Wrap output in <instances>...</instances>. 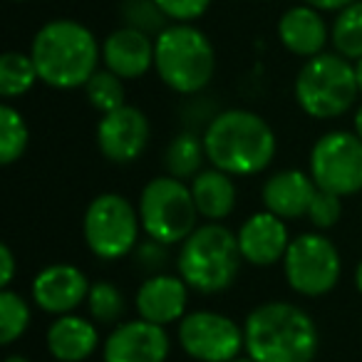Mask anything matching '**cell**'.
Here are the masks:
<instances>
[{"label": "cell", "instance_id": "9c48e42d", "mask_svg": "<svg viewBox=\"0 0 362 362\" xmlns=\"http://www.w3.org/2000/svg\"><path fill=\"white\" fill-rule=\"evenodd\" d=\"M283 273L298 296L320 298L337 286L342 261L337 246L320 231L300 233L291 241L283 258Z\"/></svg>", "mask_w": 362, "mask_h": 362}, {"label": "cell", "instance_id": "277c9868", "mask_svg": "<svg viewBox=\"0 0 362 362\" xmlns=\"http://www.w3.org/2000/svg\"><path fill=\"white\" fill-rule=\"evenodd\" d=\"M241 248L231 228L223 223H202L179 246L176 268L192 291L216 296L236 283L241 273Z\"/></svg>", "mask_w": 362, "mask_h": 362}, {"label": "cell", "instance_id": "3957f363", "mask_svg": "<svg viewBox=\"0 0 362 362\" xmlns=\"http://www.w3.org/2000/svg\"><path fill=\"white\" fill-rule=\"evenodd\" d=\"M206 159L231 176H253L276 159L273 127L251 110H221L204 132Z\"/></svg>", "mask_w": 362, "mask_h": 362}, {"label": "cell", "instance_id": "5bb4252c", "mask_svg": "<svg viewBox=\"0 0 362 362\" xmlns=\"http://www.w3.org/2000/svg\"><path fill=\"white\" fill-rule=\"evenodd\" d=\"M90 286L87 276L72 263H52L45 266L35 278H33V300L40 310L50 313V315H67V313L77 310L82 303H87L90 296Z\"/></svg>", "mask_w": 362, "mask_h": 362}, {"label": "cell", "instance_id": "8992f818", "mask_svg": "<svg viewBox=\"0 0 362 362\" xmlns=\"http://www.w3.org/2000/svg\"><path fill=\"white\" fill-rule=\"evenodd\" d=\"M296 102L313 119H335L350 112L360 95L355 62L337 52H320L303 62L296 75Z\"/></svg>", "mask_w": 362, "mask_h": 362}, {"label": "cell", "instance_id": "d6a6232c", "mask_svg": "<svg viewBox=\"0 0 362 362\" xmlns=\"http://www.w3.org/2000/svg\"><path fill=\"white\" fill-rule=\"evenodd\" d=\"M171 23H194L209 11L211 0H156Z\"/></svg>", "mask_w": 362, "mask_h": 362}, {"label": "cell", "instance_id": "30bf717a", "mask_svg": "<svg viewBox=\"0 0 362 362\" xmlns=\"http://www.w3.org/2000/svg\"><path fill=\"white\" fill-rule=\"evenodd\" d=\"M308 174L317 189L340 199L362 192V139L345 129L317 136L308 159Z\"/></svg>", "mask_w": 362, "mask_h": 362}, {"label": "cell", "instance_id": "b9f144b4", "mask_svg": "<svg viewBox=\"0 0 362 362\" xmlns=\"http://www.w3.org/2000/svg\"><path fill=\"white\" fill-rule=\"evenodd\" d=\"M119 3H124V0H119Z\"/></svg>", "mask_w": 362, "mask_h": 362}, {"label": "cell", "instance_id": "d6986e66", "mask_svg": "<svg viewBox=\"0 0 362 362\" xmlns=\"http://www.w3.org/2000/svg\"><path fill=\"white\" fill-rule=\"evenodd\" d=\"M278 40L296 57H310L325 52L330 42V28L322 21L320 11L313 6H293L278 21Z\"/></svg>", "mask_w": 362, "mask_h": 362}, {"label": "cell", "instance_id": "ab89813d", "mask_svg": "<svg viewBox=\"0 0 362 362\" xmlns=\"http://www.w3.org/2000/svg\"><path fill=\"white\" fill-rule=\"evenodd\" d=\"M231 362H253V360H251V357L246 355V357H236V360H231Z\"/></svg>", "mask_w": 362, "mask_h": 362}, {"label": "cell", "instance_id": "5b68a950", "mask_svg": "<svg viewBox=\"0 0 362 362\" xmlns=\"http://www.w3.org/2000/svg\"><path fill=\"white\" fill-rule=\"evenodd\" d=\"M154 70L176 95H199L216 75V50L197 25L171 23L154 40Z\"/></svg>", "mask_w": 362, "mask_h": 362}, {"label": "cell", "instance_id": "e0dca14e", "mask_svg": "<svg viewBox=\"0 0 362 362\" xmlns=\"http://www.w3.org/2000/svg\"><path fill=\"white\" fill-rule=\"evenodd\" d=\"M102 65L122 80H139L154 67V37L119 25L102 40Z\"/></svg>", "mask_w": 362, "mask_h": 362}, {"label": "cell", "instance_id": "7402d4cb", "mask_svg": "<svg viewBox=\"0 0 362 362\" xmlns=\"http://www.w3.org/2000/svg\"><path fill=\"white\" fill-rule=\"evenodd\" d=\"M206 146H204V134L197 132H179L171 136V141L164 149V169L169 176L179 181H192L204 171L206 164Z\"/></svg>", "mask_w": 362, "mask_h": 362}, {"label": "cell", "instance_id": "60d3db41", "mask_svg": "<svg viewBox=\"0 0 362 362\" xmlns=\"http://www.w3.org/2000/svg\"><path fill=\"white\" fill-rule=\"evenodd\" d=\"M13 3H25V0H13Z\"/></svg>", "mask_w": 362, "mask_h": 362}, {"label": "cell", "instance_id": "9a60e30c", "mask_svg": "<svg viewBox=\"0 0 362 362\" xmlns=\"http://www.w3.org/2000/svg\"><path fill=\"white\" fill-rule=\"evenodd\" d=\"M238 248H241L243 263H251L258 268L276 266L278 261L283 263L286 251L291 246V233L283 218H278L271 211H258L251 214L246 221L241 223L236 233Z\"/></svg>", "mask_w": 362, "mask_h": 362}, {"label": "cell", "instance_id": "603a6c76", "mask_svg": "<svg viewBox=\"0 0 362 362\" xmlns=\"http://www.w3.org/2000/svg\"><path fill=\"white\" fill-rule=\"evenodd\" d=\"M35 82H40V77H37V67L30 52L11 50L0 57V95L6 100H18L28 95L35 87Z\"/></svg>", "mask_w": 362, "mask_h": 362}, {"label": "cell", "instance_id": "83f0119b", "mask_svg": "<svg viewBox=\"0 0 362 362\" xmlns=\"http://www.w3.org/2000/svg\"><path fill=\"white\" fill-rule=\"evenodd\" d=\"M87 310L97 325H119L127 310L124 293L110 281L92 283L90 296H87Z\"/></svg>", "mask_w": 362, "mask_h": 362}, {"label": "cell", "instance_id": "cb8c5ba5", "mask_svg": "<svg viewBox=\"0 0 362 362\" xmlns=\"http://www.w3.org/2000/svg\"><path fill=\"white\" fill-rule=\"evenodd\" d=\"M330 42L337 55L357 62L362 57V0H355L337 13L330 25Z\"/></svg>", "mask_w": 362, "mask_h": 362}, {"label": "cell", "instance_id": "8fae6325", "mask_svg": "<svg viewBox=\"0 0 362 362\" xmlns=\"http://www.w3.org/2000/svg\"><path fill=\"white\" fill-rule=\"evenodd\" d=\"M179 345L192 360L231 362L246 350L243 327L216 310H194L179 320Z\"/></svg>", "mask_w": 362, "mask_h": 362}, {"label": "cell", "instance_id": "44dd1931", "mask_svg": "<svg viewBox=\"0 0 362 362\" xmlns=\"http://www.w3.org/2000/svg\"><path fill=\"white\" fill-rule=\"evenodd\" d=\"M192 187L194 204L199 209V216L206 218L211 223H218L223 218H228L236 209V181L231 174L221 169H204L197 179L189 181Z\"/></svg>", "mask_w": 362, "mask_h": 362}, {"label": "cell", "instance_id": "f1b7e54d", "mask_svg": "<svg viewBox=\"0 0 362 362\" xmlns=\"http://www.w3.org/2000/svg\"><path fill=\"white\" fill-rule=\"evenodd\" d=\"M119 18L122 25L134 28L154 40L171 25L166 13L156 6V0H124L119 3Z\"/></svg>", "mask_w": 362, "mask_h": 362}, {"label": "cell", "instance_id": "1f68e13d", "mask_svg": "<svg viewBox=\"0 0 362 362\" xmlns=\"http://www.w3.org/2000/svg\"><path fill=\"white\" fill-rule=\"evenodd\" d=\"M342 216V204L340 197L330 192H322L317 189L315 199H313L310 209H308V221L317 228V231H325V228H332Z\"/></svg>", "mask_w": 362, "mask_h": 362}, {"label": "cell", "instance_id": "52a82bcc", "mask_svg": "<svg viewBox=\"0 0 362 362\" xmlns=\"http://www.w3.org/2000/svg\"><path fill=\"white\" fill-rule=\"evenodd\" d=\"M136 209L141 231L166 246L184 243L199 226V209L194 204L192 187L169 174L146 181Z\"/></svg>", "mask_w": 362, "mask_h": 362}, {"label": "cell", "instance_id": "7a4b0ae2", "mask_svg": "<svg viewBox=\"0 0 362 362\" xmlns=\"http://www.w3.org/2000/svg\"><path fill=\"white\" fill-rule=\"evenodd\" d=\"M243 337L253 362H313L320 347L315 320L286 300L253 308L243 322Z\"/></svg>", "mask_w": 362, "mask_h": 362}, {"label": "cell", "instance_id": "2e32d148", "mask_svg": "<svg viewBox=\"0 0 362 362\" xmlns=\"http://www.w3.org/2000/svg\"><path fill=\"white\" fill-rule=\"evenodd\" d=\"M189 305V286L181 276L159 273V276L144 278L134 296V308L141 320L154 325H171L187 315Z\"/></svg>", "mask_w": 362, "mask_h": 362}, {"label": "cell", "instance_id": "484cf974", "mask_svg": "<svg viewBox=\"0 0 362 362\" xmlns=\"http://www.w3.org/2000/svg\"><path fill=\"white\" fill-rule=\"evenodd\" d=\"M30 320L33 313L25 298L11 288H3L0 291V342L13 345L16 340H21L30 327Z\"/></svg>", "mask_w": 362, "mask_h": 362}, {"label": "cell", "instance_id": "ffe728a7", "mask_svg": "<svg viewBox=\"0 0 362 362\" xmlns=\"http://www.w3.org/2000/svg\"><path fill=\"white\" fill-rule=\"evenodd\" d=\"M45 345L52 360L57 362H85L100 347V330L92 317L75 313L57 315L45 332Z\"/></svg>", "mask_w": 362, "mask_h": 362}, {"label": "cell", "instance_id": "4316f807", "mask_svg": "<svg viewBox=\"0 0 362 362\" xmlns=\"http://www.w3.org/2000/svg\"><path fill=\"white\" fill-rule=\"evenodd\" d=\"M85 97L90 102L92 110H97L100 115H110V112L124 107V80L117 77L115 72H110L107 67L97 70L95 75L87 80V85L82 87Z\"/></svg>", "mask_w": 362, "mask_h": 362}, {"label": "cell", "instance_id": "ac0fdd59", "mask_svg": "<svg viewBox=\"0 0 362 362\" xmlns=\"http://www.w3.org/2000/svg\"><path fill=\"white\" fill-rule=\"evenodd\" d=\"M315 194L317 187L310 174L298 169H283L263 181L261 202L266 211L276 214L283 221H291V218L308 216Z\"/></svg>", "mask_w": 362, "mask_h": 362}, {"label": "cell", "instance_id": "836d02e7", "mask_svg": "<svg viewBox=\"0 0 362 362\" xmlns=\"http://www.w3.org/2000/svg\"><path fill=\"white\" fill-rule=\"evenodd\" d=\"M16 278V256H13V248L8 243L0 246V286L8 288Z\"/></svg>", "mask_w": 362, "mask_h": 362}, {"label": "cell", "instance_id": "74e56055", "mask_svg": "<svg viewBox=\"0 0 362 362\" xmlns=\"http://www.w3.org/2000/svg\"><path fill=\"white\" fill-rule=\"evenodd\" d=\"M355 75H357V85H360V95H362V57L355 62Z\"/></svg>", "mask_w": 362, "mask_h": 362}, {"label": "cell", "instance_id": "f546056e", "mask_svg": "<svg viewBox=\"0 0 362 362\" xmlns=\"http://www.w3.org/2000/svg\"><path fill=\"white\" fill-rule=\"evenodd\" d=\"M169 248L171 246H166V243L146 236V238H141L134 251H132V263H134L136 271L146 273V278L159 276V273H166V268H169V263H171Z\"/></svg>", "mask_w": 362, "mask_h": 362}, {"label": "cell", "instance_id": "d4e9b609", "mask_svg": "<svg viewBox=\"0 0 362 362\" xmlns=\"http://www.w3.org/2000/svg\"><path fill=\"white\" fill-rule=\"evenodd\" d=\"M30 144V129L25 117L13 105L0 107V164L11 166L25 154Z\"/></svg>", "mask_w": 362, "mask_h": 362}, {"label": "cell", "instance_id": "d590c367", "mask_svg": "<svg viewBox=\"0 0 362 362\" xmlns=\"http://www.w3.org/2000/svg\"><path fill=\"white\" fill-rule=\"evenodd\" d=\"M352 132H355V134L362 139V105L357 107V112H355V119H352Z\"/></svg>", "mask_w": 362, "mask_h": 362}, {"label": "cell", "instance_id": "4dcf8cb0", "mask_svg": "<svg viewBox=\"0 0 362 362\" xmlns=\"http://www.w3.org/2000/svg\"><path fill=\"white\" fill-rule=\"evenodd\" d=\"M218 107H216V100L214 97H206L204 92L199 95H192L187 100V105L181 107V119H184V129L189 132H197V134H204L209 129L214 119L218 117Z\"/></svg>", "mask_w": 362, "mask_h": 362}, {"label": "cell", "instance_id": "8d00e7d4", "mask_svg": "<svg viewBox=\"0 0 362 362\" xmlns=\"http://www.w3.org/2000/svg\"><path fill=\"white\" fill-rule=\"evenodd\" d=\"M355 288L362 293V261L357 263V268H355Z\"/></svg>", "mask_w": 362, "mask_h": 362}, {"label": "cell", "instance_id": "ba28073f", "mask_svg": "<svg viewBox=\"0 0 362 362\" xmlns=\"http://www.w3.org/2000/svg\"><path fill=\"white\" fill-rule=\"evenodd\" d=\"M139 209L122 194H100L90 202L82 233L90 253L100 261H119L132 256L139 243Z\"/></svg>", "mask_w": 362, "mask_h": 362}, {"label": "cell", "instance_id": "e575fe53", "mask_svg": "<svg viewBox=\"0 0 362 362\" xmlns=\"http://www.w3.org/2000/svg\"><path fill=\"white\" fill-rule=\"evenodd\" d=\"M305 6H313V8H317V11H335V13H340L342 8H347L350 3H355V0H303Z\"/></svg>", "mask_w": 362, "mask_h": 362}, {"label": "cell", "instance_id": "4fadbf2b", "mask_svg": "<svg viewBox=\"0 0 362 362\" xmlns=\"http://www.w3.org/2000/svg\"><path fill=\"white\" fill-rule=\"evenodd\" d=\"M171 340L166 330L141 317L115 325L102 345L105 362H166Z\"/></svg>", "mask_w": 362, "mask_h": 362}, {"label": "cell", "instance_id": "6da1fadb", "mask_svg": "<svg viewBox=\"0 0 362 362\" xmlns=\"http://www.w3.org/2000/svg\"><path fill=\"white\" fill-rule=\"evenodd\" d=\"M30 57L42 85L52 90H77L100 70L102 45L85 23L57 18L33 35Z\"/></svg>", "mask_w": 362, "mask_h": 362}, {"label": "cell", "instance_id": "7c38bea8", "mask_svg": "<svg viewBox=\"0 0 362 362\" xmlns=\"http://www.w3.org/2000/svg\"><path fill=\"white\" fill-rule=\"evenodd\" d=\"M151 127L139 107L124 105L102 115L97 124V149L112 164H132L144 154Z\"/></svg>", "mask_w": 362, "mask_h": 362}, {"label": "cell", "instance_id": "f35d334b", "mask_svg": "<svg viewBox=\"0 0 362 362\" xmlns=\"http://www.w3.org/2000/svg\"><path fill=\"white\" fill-rule=\"evenodd\" d=\"M3 362H30V360H28L25 355H8Z\"/></svg>", "mask_w": 362, "mask_h": 362}]
</instances>
